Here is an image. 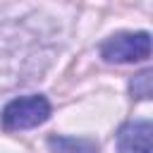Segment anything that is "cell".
Segmentation results:
<instances>
[{
  "instance_id": "cell-1",
  "label": "cell",
  "mask_w": 153,
  "mask_h": 153,
  "mask_svg": "<svg viewBox=\"0 0 153 153\" xmlns=\"http://www.w3.org/2000/svg\"><path fill=\"white\" fill-rule=\"evenodd\" d=\"M50 117V103L43 96H24L14 98L2 110V127L5 129H31L43 124Z\"/></svg>"
},
{
  "instance_id": "cell-2",
  "label": "cell",
  "mask_w": 153,
  "mask_h": 153,
  "mask_svg": "<svg viewBox=\"0 0 153 153\" xmlns=\"http://www.w3.org/2000/svg\"><path fill=\"white\" fill-rule=\"evenodd\" d=\"M100 55L108 62H136L151 55V36L139 33H117L100 45Z\"/></svg>"
},
{
  "instance_id": "cell-3",
  "label": "cell",
  "mask_w": 153,
  "mask_h": 153,
  "mask_svg": "<svg viewBox=\"0 0 153 153\" xmlns=\"http://www.w3.org/2000/svg\"><path fill=\"white\" fill-rule=\"evenodd\" d=\"M120 153H151V122L134 120L117 131Z\"/></svg>"
},
{
  "instance_id": "cell-4",
  "label": "cell",
  "mask_w": 153,
  "mask_h": 153,
  "mask_svg": "<svg viewBox=\"0 0 153 153\" xmlns=\"http://www.w3.org/2000/svg\"><path fill=\"white\" fill-rule=\"evenodd\" d=\"M48 146L53 153H98V143L81 136H50Z\"/></svg>"
},
{
  "instance_id": "cell-5",
  "label": "cell",
  "mask_w": 153,
  "mask_h": 153,
  "mask_svg": "<svg viewBox=\"0 0 153 153\" xmlns=\"http://www.w3.org/2000/svg\"><path fill=\"white\" fill-rule=\"evenodd\" d=\"M131 93H134V98H148L151 96V72L146 69V72H141V74H136L134 79H131Z\"/></svg>"
}]
</instances>
